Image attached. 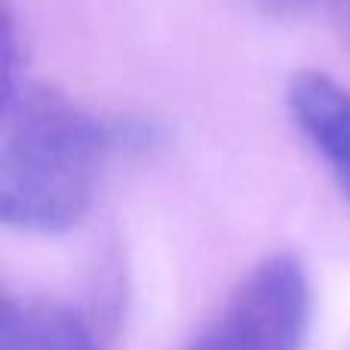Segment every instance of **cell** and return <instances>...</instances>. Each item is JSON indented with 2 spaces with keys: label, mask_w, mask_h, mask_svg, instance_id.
Returning <instances> with one entry per match:
<instances>
[{
  "label": "cell",
  "mask_w": 350,
  "mask_h": 350,
  "mask_svg": "<svg viewBox=\"0 0 350 350\" xmlns=\"http://www.w3.org/2000/svg\"><path fill=\"white\" fill-rule=\"evenodd\" d=\"M111 129L53 86L25 80L0 111V215L6 228L62 234L86 215Z\"/></svg>",
  "instance_id": "1"
},
{
  "label": "cell",
  "mask_w": 350,
  "mask_h": 350,
  "mask_svg": "<svg viewBox=\"0 0 350 350\" xmlns=\"http://www.w3.org/2000/svg\"><path fill=\"white\" fill-rule=\"evenodd\" d=\"M308 329V271L298 255L277 252L240 280L218 317L185 350H301Z\"/></svg>",
  "instance_id": "2"
},
{
  "label": "cell",
  "mask_w": 350,
  "mask_h": 350,
  "mask_svg": "<svg viewBox=\"0 0 350 350\" xmlns=\"http://www.w3.org/2000/svg\"><path fill=\"white\" fill-rule=\"evenodd\" d=\"M286 102L295 126L350 200V90L323 71H298L289 80Z\"/></svg>",
  "instance_id": "3"
},
{
  "label": "cell",
  "mask_w": 350,
  "mask_h": 350,
  "mask_svg": "<svg viewBox=\"0 0 350 350\" xmlns=\"http://www.w3.org/2000/svg\"><path fill=\"white\" fill-rule=\"evenodd\" d=\"M0 350H98L86 317L74 304L43 295L6 298Z\"/></svg>",
  "instance_id": "4"
},
{
  "label": "cell",
  "mask_w": 350,
  "mask_h": 350,
  "mask_svg": "<svg viewBox=\"0 0 350 350\" xmlns=\"http://www.w3.org/2000/svg\"><path fill=\"white\" fill-rule=\"evenodd\" d=\"M265 12L271 16H308L317 10H329V6H341L347 0H255Z\"/></svg>",
  "instance_id": "5"
}]
</instances>
